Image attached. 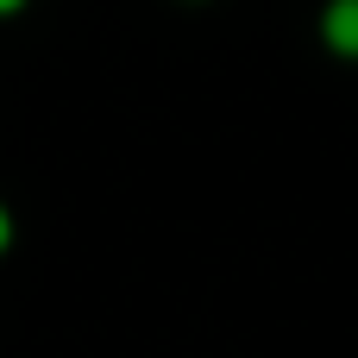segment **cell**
Returning <instances> with one entry per match:
<instances>
[{
	"instance_id": "277c9868",
	"label": "cell",
	"mask_w": 358,
	"mask_h": 358,
	"mask_svg": "<svg viewBox=\"0 0 358 358\" xmlns=\"http://www.w3.org/2000/svg\"><path fill=\"white\" fill-rule=\"evenodd\" d=\"M189 6H208V0H189Z\"/></svg>"
},
{
	"instance_id": "3957f363",
	"label": "cell",
	"mask_w": 358,
	"mask_h": 358,
	"mask_svg": "<svg viewBox=\"0 0 358 358\" xmlns=\"http://www.w3.org/2000/svg\"><path fill=\"white\" fill-rule=\"evenodd\" d=\"M31 0H0V19H13V13H25Z\"/></svg>"
},
{
	"instance_id": "6da1fadb",
	"label": "cell",
	"mask_w": 358,
	"mask_h": 358,
	"mask_svg": "<svg viewBox=\"0 0 358 358\" xmlns=\"http://www.w3.org/2000/svg\"><path fill=\"white\" fill-rule=\"evenodd\" d=\"M321 44H327V57L358 63V0H327L321 6Z\"/></svg>"
},
{
	"instance_id": "7a4b0ae2",
	"label": "cell",
	"mask_w": 358,
	"mask_h": 358,
	"mask_svg": "<svg viewBox=\"0 0 358 358\" xmlns=\"http://www.w3.org/2000/svg\"><path fill=\"white\" fill-rule=\"evenodd\" d=\"M13 239H19V220H13V208H6V201H0V258H6V252H13Z\"/></svg>"
}]
</instances>
